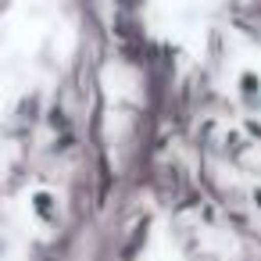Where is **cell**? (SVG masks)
Returning a JSON list of instances; mask_svg holds the SVG:
<instances>
[{"instance_id": "1", "label": "cell", "mask_w": 261, "mask_h": 261, "mask_svg": "<svg viewBox=\"0 0 261 261\" xmlns=\"http://www.w3.org/2000/svg\"><path fill=\"white\" fill-rule=\"evenodd\" d=\"M240 97H243L250 108L261 104V79H257V72H243V75H240Z\"/></svg>"}]
</instances>
